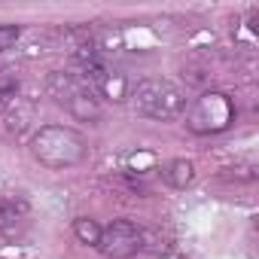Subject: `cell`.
<instances>
[{
    "instance_id": "30bf717a",
    "label": "cell",
    "mask_w": 259,
    "mask_h": 259,
    "mask_svg": "<svg viewBox=\"0 0 259 259\" xmlns=\"http://www.w3.org/2000/svg\"><path fill=\"white\" fill-rule=\"evenodd\" d=\"M19 37H22V28L19 25H0V52L13 49L19 43Z\"/></svg>"
},
{
    "instance_id": "5b68a950",
    "label": "cell",
    "mask_w": 259,
    "mask_h": 259,
    "mask_svg": "<svg viewBox=\"0 0 259 259\" xmlns=\"http://www.w3.org/2000/svg\"><path fill=\"white\" fill-rule=\"evenodd\" d=\"M95 250H101L107 259H132L144 250V229L132 220H113L101 229V241Z\"/></svg>"
},
{
    "instance_id": "6da1fadb",
    "label": "cell",
    "mask_w": 259,
    "mask_h": 259,
    "mask_svg": "<svg viewBox=\"0 0 259 259\" xmlns=\"http://www.w3.org/2000/svg\"><path fill=\"white\" fill-rule=\"evenodd\" d=\"M31 156L49 171H67L89 159V141L70 125H43L31 135Z\"/></svg>"
},
{
    "instance_id": "8fae6325",
    "label": "cell",
    "mask_w": 259,
    "mask_h": 259,
    "mask_svg": "<svg viewBox=\"0 0 259 259\" xmlns=\"http://www.w3.org/2000/svg\"><path fill=\"white\" fill-rule=\"evenodd\" d=\"M4 98H7V89H4V82H0V104H4Z\"/></svg>"
},
{
    "instance_id": "9c48e42d",
    "label": "cell",
    "mask_w": 259,
    "mask_h": 259,
    "mask_svg": "<svg viewBox=\"0 0 259 259\" xmlns=\"http://www.w3.org/2000/svg\"><path fill=\"white\" fill-rule=\"evenodd\" d=\"M101 229H104V226H98V220H92V217H76V220H73V235H76V241L85 244V247H98Z\"/></svg>"
},
{
    "instance_id": "52a82bcc",
    "label": "cell",
    "mask_w": 259,
    "mask_h": 259,
    "mask_svg": "<svg viewBox=\"0 0 259 259\" xmlns=\"http://www.w3.org/2000/svg\"><path fill=\"white\" fill-rule=\"evenodd\" d=\"M0 122H4L7 132L22 135L25 128L34 122V104L28 98H19V95L4 98V104H0Z\"/></svg>"
},
{
    "instance_id": "8992f818",
    "label": "cell",
    "mask_w": 259,
    "mask_h": 259,
    "mask_svg": "<svg viewBox=\"0 0 259 259\" xmlns=\"http://www.w3.org/2000/svg\"><path fill=\"white\" fill-rule=\"evenodd\" d=\"M31 226V204L22 195H0V235L19 241Z\"/></svg>"
},
{
    "instance_id": "7a4b0ae2",
    "label": "cell",
    "mask_w": 259,
    "mask_h": 259,
    "mask_svg": "<svg viewBox=\"0 0 259 259\" xmlns=\"http://www.w3.org/2000/svg\"><path fill=\"white\" fill-rule=\"evenodd\" d=\"M128 98L135 101V110L141 116L156 119V122H171V119L183 116V110H186L183 92L174 82H168V79H153V76L150 79H141L132 89V95H128Z\"/></svg>"
},
{
    "instance_id": "3957f363",
    "label": "cell",
    "mask_w": 259,
    "mask_h": 259,
    "mask_svg": "<svg viewBox=\"0 0 259 259\" xmlns=\"http://www.w3.org/2000/svg\"><path fill=\"white\" fill-rule=\"evenodd\" d=\"M49 95L67 107V113L79 122H98L104 116V107H101V98L95 95V89L82 79V76H73V73H52L49 76Z\"/></svg>"
},
{
    "instance_id": "277c9868",
    "label": "cell",
    "mask_w": 259,
    "mask_h": 259,
    "mask_svg": "<svg viewBox=\"0 0 259 259\" xmlns=\"http://www.w3.org/2000/svg\"><path fill=\"white\" fill-rule=\"evenodd\" d=\"M186 113V128L192 135H220L235 122V101L226 92H204L198 95Z\"/></svg>"
},
{
    "instance_id": "ba28073f",
    "label": "cell",
    "mask_w": 259,
    "mask_h": 259,
    "mask_svg": "<svg viewBox=\"0 0 259 259\" xmlns=\"http://www.w3.org/2000/svg\"><path fill=\"white\" fill-rule=\"evenodd\" d=\"M162 180H165L171 189H186V186H192V180H195V165H192L189 159H171V162L162 165Z\"/></svg>"
},
{
    "instance_id": "7c38bea8",
    "label": "cell",
    "mask_w": 259,
    "mask_h": 259,
    "mask_svg": "<svg viewBox=\"0 0 259 259\" xmlns=\"http://www.w3.org/2000/svg\"><path fill=\"white\" fill-rule=\"evenodd\" d=\"M171 259H183V256H171Z\"/></svg>"
}]
</instances>
